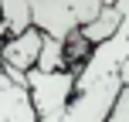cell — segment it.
I'll list each match as a JSON object with an SVG mask.
<instances>
[{"instance_id": "cell-9", "label": "cell", "mask_w": 129, "mask_h": 122, "mask_svg": "<svg viewBox=\"0 0 129 122\" xmlns=\"http://www.w3.org/2000/svg\"><path fill=\"white\" fill-rule=\"evenodd\" d=\"M102 4H119V0H102Z\"/></svg>"}, {"instance_id": "cell-8", "label": "cell", "mask_w": 129, "mask_h": 122, "mask_svg": "<svg viewBox=\"0 0 129 122\" xmlns=\"http://www.w3.org/2000/svg\"><path fill=\"white\" fill-rule=\"evenodd\" d=\"M119 78H122V88H129V58H126L122 68H119Z\"/></svg>"}, {"instance_id": "cell-5", "label": "cell", "mask_w": 129, "mask_h": 122, "mask_svg": "<svg viewBox=\"0 0 129 122\" xmlns=\"http://www.w3.org/2000/svg\"><path fill=\"white\" fill-rule=\"evenodd\" d=\"M31 27V7L27 0H0V41L17 37Z\"/></svg>"}, {"instance_id": "cell-2", "label": "cell", "mask_w": 129, "mask_h": 122, "mask_svg": "<svg viewBox=\"0 0 129 122\" xmlns=\"http://www.w3.org/2000/svg\"><path fill=\"white\" fill-rule=\"evenodd\" d=\"M24 88L31 98V109L38 122H58L75 98V75L71 71H38L31 68L24 75Z\"/></svg>"}, {"instance_id": "cell-7", "label": "cell", "mask_w": 129, "mask_h": 122, "mask_svg": "<svg viewBox=\"0 0 129 122\" xmlns=\"http://www.w3.org/2000/svg\"><path fill=\"white\" fill-rule=\"evenodd\" d=\"M109 122H129V88H122V95H119L116 109H112Z\"/></svg>"}, {"instance_id": "cell-3", "label": "cell", "mask_w": 129, "mask_h": 122, "mask_svg": "<svg viewBox=\"0 0 129 122\" xmlns=\"http://www.w3.org/2000/svg\"><path fill=\"white\" fill-rule=\"evenodd\" d=\"M41 44H44V34H41L38 27H27L24 34H17V37H7L4 44H0V64H4V71H20V75H27V71L38 64Z\"/></svg>"}, {"instance_id": "cell-4", "label": "cell", "mask_w": 129, "mask_h": 122, "mask_svg": "<svg viewBox=\"0 0 129 122\" xmlns=\"http://www.w3.org/2000/svg\"><path fill=\"white\" fill-rule=\"evenodd\" d=\"M126 7H129V0H119V4H102V10H99L85 27H78V34H82V37L88 41L92 48L102 44V41H109L112 34L119 31V24H122Z\"/></svg>"}, {"instance_id": "cell-6", "label": "cell", "mask_w": 129, "mask_h": 122, "mask_svg": "<svg viewBox=\"0 0 129 122\" xmlns=\"http://www.w3.org/2000/svg\"><path fill=\"white\" fill-rule=\"evenodd\" d=\"M38 71H68V58H64V41H54V37H44L41 44V54H38Z\"/></svg>"}, {"instance_id": "cell-1", "label": "cell", "mask_w": 129, "mask_h": 122, "mask_svg": "<svg viewBox=\"0 0 129 122\" xmlns=\"http://www.w3.org/2000/svg\"><path fill=\"white\" fill-rule=\"evenodd\" d=\"M27 7L31 27H38L44 37L64 41L102 10V0H27Z\"/></svg>"}]
</instances>
